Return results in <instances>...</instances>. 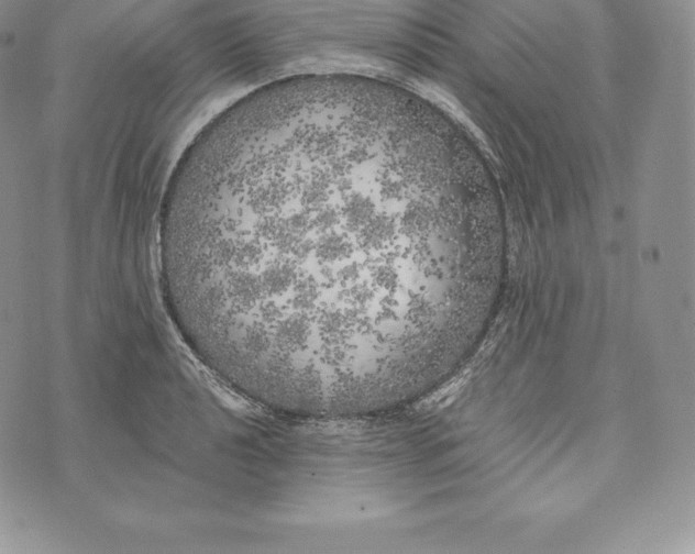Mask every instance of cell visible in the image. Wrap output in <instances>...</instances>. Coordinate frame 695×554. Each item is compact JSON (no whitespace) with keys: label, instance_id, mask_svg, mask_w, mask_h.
<instances>
[{"label":"cell","instance_id":"obj_1","mask_svg":"<svg viewBox=\"0 0 695 554\" xmlns=\"http://www.w3.org/2000/svg\"><path fill=\"white\" fill-rule=\"evenodd\" d=\"M416 140L375 108L273 97L195 137L162 202L159 280L220 381L279 413L352 414L450 356L478 274Z\"/></svg>","mask_w":695,"mask_h":554}]
</instances>
